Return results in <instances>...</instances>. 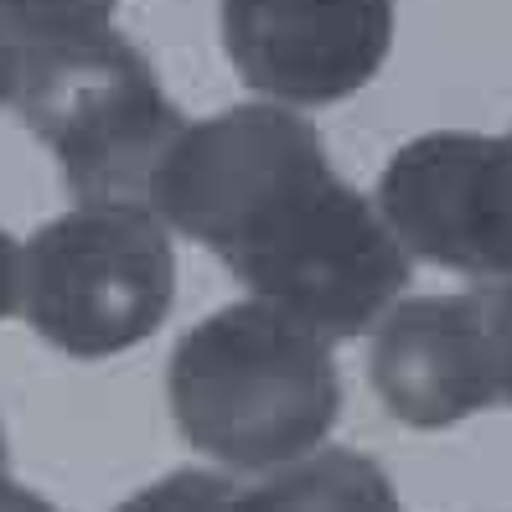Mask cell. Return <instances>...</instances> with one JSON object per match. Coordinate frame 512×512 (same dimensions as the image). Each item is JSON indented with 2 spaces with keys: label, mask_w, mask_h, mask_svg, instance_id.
Segmentation results:
<instances>
[{
  "label": "cell",
  "mask_w": 512,
  "mask_h": 512,
  "mask_svg": "<svg viewBox=\"0 0 512 512\" xmlns=\"http://www.w3.org/2000/svg\"><path fill=\"white\" fill-rule=\"evenodd\" d=\"M119 0H0V21L16 42H68L109 32Z\"/></svg>",
  "instance_id": "obj_10"
},
{
  "label": "cell",
  "mask_w": 512,
  "mask_h": 512,
  "mask_svg": "<svg viewBox=\"0 0 512 512\" xmlns=\"http://www.w3.org/2000/svg\"><path fill=\"white\" fill-rule=\"evenodd\" d=\"M507 140H512V135H507Z\"/></svg>",
  "instance_id": "obj_17"
},
{
  "label": "cell",
  "mask_w": 512,
  "mask_h": 512,
  "mask_svg": "<svg viewBox=\"0 0 512 512\" xmlns=\"http://www.w3.org/2000/svg\"><path fill=\"white\" fill-rule=\"evenodd\" d=\"M487 316V347H492V373H497V399L512 404V280L492 295H481Z\"/></svg>",
  "instance_id": "obj_12"
},
{
  "label": "cell",
  "mask_w": 512,
  "mask_h": 512,
  "mask_svg": "<svg viewBox=\"0 0 512 512\" xmlns=\"http://www.w3.org/2000/svg\"><path fill=\"white\" fill-rule=\"evenodd\" d=\"M0 481H6V430H0Z\"/></svg>",
  "instance_id": "obj_16"
},
{
  "label": "cell",
  "mask_w": 512,
  "mask_h": 512,
  "mask_svg": "<svg viewBox=\"0 0 512 512\" xmlns=\"http://www.w3.org/2000/svg\"><path fill=\"white\" fill-rule=\"evenodd\" d=\"M16 99L26 125L63 161L78 207L140 202L166 145L187 125L161 94L156 68L114 32L26 42Z\"/></svg>",
  "instance_id": "obj_2"
},
{
  "label": "cell",
  "mask_w": 512,
  "mask_h": 512,
  "mask_svg": "<svg viewBox=\"0 0 512 512\" xmlns=\"http://www.w3.org/2000/svg\"><path fill=\"white\" fill-rule=\"evenodd\" d=\"M16 73H21V47L11 37V26L0 21V104L16 94Z\"/></svg>",
  "instance_id": "obj_14"
},
{
  "label": "cell",
  "mask_w": 512,
  "mask_h": 512,
  "mask_svg": "<svg viewBox=\"0 0 512 512\" xmlns=\"http://www.w3.org/2000/svg\"><path fill=\"white\" fill-rule=\"evenodd\" d=\"M228 512H404L388 471L347 445H316L311 456L275 466V476L233 492Z\"/></svg>",
  "instance_id": "obj_9"
},
{
  "label": "cell",
  "mask_w": 512,
  "mask_h": 512,
  "mask_svg": "<svg viewBox=\"0 0 512 512\" xmlns=\"http://www.w3.org/2000/svg\"><path fill=\"white\" fill-rule=\"evenodd\" d=\"M373 388L414 430H445L497 404L481 295H419L388 311L373 337Z\"/></svg>",
  "instance_id": "obj_8"
},
{
  "label": "cell",
  "mask_w": 512,
  "mask_h": 512,
  "mask_svg": "<svg viewBox=\"0 0 512 512\" xmlns=\"http://www.w3.org/2000/svg\"><path fill=\"white\" fill-rule=\"evenodd\" d=\"M228 269L326 342H347L363 337L409 285V249L378 218V207L331 171L249 249H238Z\"/></svg>",
  "instance_id": "obj_5"
},
{
  "label": "cell",
  "mask_w": 512,
  "mask_h": 512,
  "mask_svg": "<svg viewBox=\"0 0 512 512\" xmlns=\"http://www.w3.org/2000/svg\"><path fill=\"white\" fill-rule=\"evenodd\" d=\"M0 512H57L47 497L26 492V487H11V481H0Z\"/></svg>",
  "instance_id": "obj_15"
},
{
  "label": "cell",
  "mask_w": 512,
  "mask_h": 512,
  "mask_svg": "<svg viewBox=\"0 0 512 512\" xmlns=\"http://www.w3.org/2000/svg\"><path fill=\"white\" fill-rule=\"evenodd\" d=\"M166 394L182 435L238 471L311 456L342 409L326 337L269 300H238L187 331Z\"/></svg>",
  "instance_id": "obj_1"
},
{
  "label": "cell",
  "mask_w": 512,
  "mask_h": 512,
  "mask_svg": "<svg viewBox=\"0 0 512 512\" xmlns=\"http://www.w3.org/2000/svg\"><path fill=\"white\" fill-rule=\"evenodd\" d=\"M21 311V244L0 228V321Z\"/></svg>",
  "instance_id": "obj_13"
},
{
  "label": "cell",
  "mask_w": 512,
  "mask_h": 512,
  "mask_svg": "<svg viewBox=\"0 0 512 512\" xmlns=\"http://www.w3.org/2000/svg\"><path fill=\"white\" fill-rule=\"evenodd\" d=\"M331 176L321 135L280 104H244L182 125L150 176V213L223 264L249 249L295 197Z\"/></svg>",
  "instance_id": "obj_4"
},
{
  "label": "cell",
  "mask_w": 512,
  "mask_h": 512,
  "mask_svg": "<svg viewBox=\"0 0 512 512\" xmlns=\"http://www.w3.org/2000/svg\"><path fill=\"white\" fill-rule=\"evenodd\" d=\"M176 259L145 202L73 207L21 249V311L52 347L114 357L171 311Z\"/></svg>",
  "instance_id": "obj_3"
},
{
  "label": "cell",
  "mask_w": 512,
  "mask_h": 512,
  "mask_svg": "<svg viewBox=\"0 0 512 512\" xmlns=\"http://www.w3.org/2000/svg\"><path fill=\"white\" fill-rule=\"evenodd\" d=\"M233 481L213 471H171L156 487L135 492L125 507L114 512H228L233 507Z\"/></svg>",
  "instance_id": "obj_11"
},
{
  "label": "cell",
  "mask_w": 512,
  "mask_h": 512,
  "mask_svg": "<svg viewBox=\"0 0 512 512\" xmlns=\"http://www.w3.org/2000/svg\"><path fill=\"white\" fill-rule=\"evenodd\" d=\"M238 78L280 104L357 94L394 42V0H223Z\"/></svg>",
  "instance_id": "obj_7"
},
{
  "label": "cell",
  "mask_w": 512,
  "mask_h": 512,
  "mask_svg": "<svg viewBox=\"0 0 512 512\" xmlns=\"http://www.w3.org/2000/svg\"><path fill=\"white\" fill-rule=\"evenodd\" d=\"M378 218L440 269L512 280V140L466 130L409 140L383 166Z\"/></svg>",
  "instance_id": "obj_6"
}]
</instances>
